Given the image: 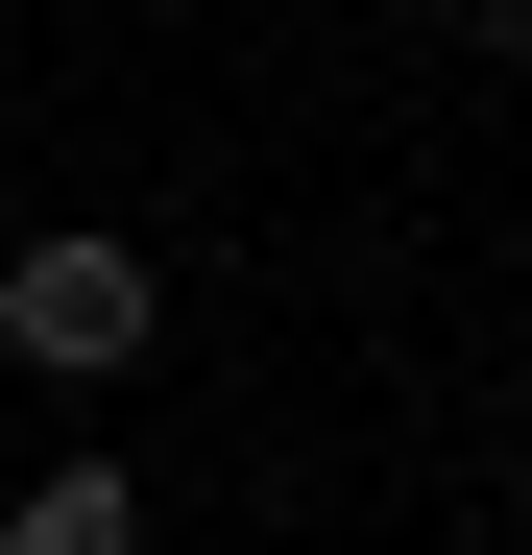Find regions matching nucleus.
<instances>
[{"label":"nucleus","instance_id":"f257e3e1","mask_svg":"<svg viewBox=\"0 0 532 555\" xmlns=\"http://www.w3.org/2000/svg\"><path fill=\"white\" fill-rule=\"evenodd\" d=\"M0 362L122 387V362H145V242H25V266H0Z\"/></svg>","mask_w":532,"mask_h":555},{"label":"nucleus","instance_id":"f03ea898","mask_svg":"<svg viewBox=\"0 0 532 555\" xmlns=\"http://www.w3.org/2000/svg\"><path fill=\"white\" fill-rule=\"evenodd\" d=\"M0 555H145V507H122V459H49V483H25V531H0Z\"/></svg>","mask_w":532,"mask_h":555},{"label":"nucleus","instance_id":"7ed1b4c3","mask_svg":"<svg viewBox=\"0 0 532 555\" xmlns=\"http://www.w3.org/2000/svg\"><path fill=\"white\" fill-rule=\"evenodd\" d=\"M460 49H532V0H460Z\"/></svg>","mask_w":532,"mask_h":555}]
</instances>
